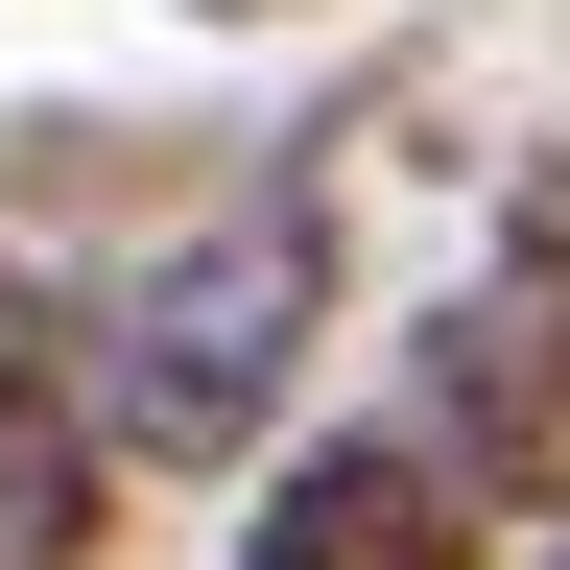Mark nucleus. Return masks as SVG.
Here are the masks:
<instances>
[{
    "label": "nucleus",
    "instance_id": "obj_1",
    "mask_svg": "<svg viewBox=\"0 0 570 570\" xmlns=\"http://www.w3.org/2000/svg\"><path fill=\"white\" fill-rule=\"evenodd\" d=\"M309 309H333V238H309V190H238V214H190L167 262L119 285L96 333H71V404H96V475H238L285 381H309Z\"/></svg>",
    "mask_w": 570,
    "mask_h": 570
},
{
    "label": "nucleus",
    "instance_id": "obj_2",
    "mask_svg": "<svg viewBox=\"0 0 570 570\" xmlns=\"http://www.w3.org/2000/svg\"><path fill=\"white\" fill-rule=\"evenodd\" d=\"M428 452L475 499H547L570 475V190L452 285V333H428Z\"/></svg>",
    "mask_w": 570,
    "mask_h": 570
},
{
    "label": "nucleus",
    "instance_id": "obj_3",
    "mask_svg": "<svg viewBox=\"0 0 570 570\" xmlns=\"http://www.w3.org/2000/svg\"><path fill=\"white\" fill-rule=\"evenodd\" d=\"M499 499L428 452V428H333V452H285V499L238 523V570H475Z\"/></svg>",
    "mask_w": 570,
    "mask_h": 570
},
{
    "label": "nucleus",
    "instance_id": "obj_4",
    "mask_svg": "<svg viewBox=\"0 0 570 570\" xmlns=\"http://www.w3.org/2000/svg\"><path fill=\"white\" fill-rule=\"evenodd\" d=\"M96 547V404H71V309L0 262V570Z\"/></svg>",
    "mask_w": 570,
    "mask_h": 570
},
{
    "label": "nucleus",
    "instance_id": "obj_5",
    "mask_svg": "<svg viewBox=\"0 0 570 570\" xmlns=\"http://www.w3.org/2000/svg\"><path fill=\"white\" fill-rule=\"evenodd\" d=\"M547 570H570V547H547Z\"/></svg>",
    "mask_w": 570,
    "mask_h": 570
}]
</instances>
